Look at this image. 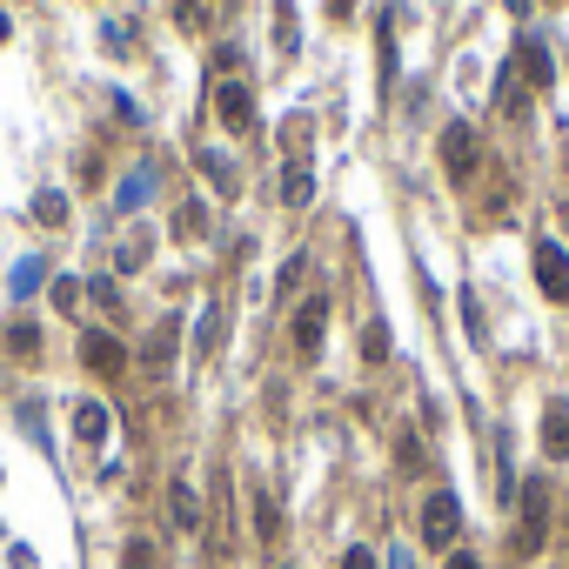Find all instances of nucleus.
I'll return each instance as SVG.
<instances>
[{"label": "nucleus", "instance_id": "nucleus-1", "mask_svg": "<svg viewBox=\"0 0 569 569\" xmlns=\"http://www.w3.org/2000/svg\"><path fill=\"white\" fill-rule=\"evenodd\" d=\"M456 536H462V503L449 496V489H436V496L422 503V543L429 549H456Z\"/></svg>", "mask_w": 569, "mask_h": 569}, {"label": "nucleus", "instance_id": "nucleus-2", "mask_svg": "<svg viewBox=\"0 0 569 569\" xmlns=\"http://www.w3.org/2000/svg\"><path fill=\"white\" fill-rule=\"evenodd\" d=\"M536 288L549 302H569V248L563 241H536Z\"/></svg>", "mask_w": 569, "mask_h": 569}, {"label": "nucleus", "instance_id": "nucleus-3", "mask_svg": "<svg viewBox=\"0 0 569 569\" xmlns=\"http://www.w3.org/2000/svg\"><path fill=\"white\" fill-rule=\"evenodd\" d=\"M442 168H449V181L476 175V128H469V121H449V128H442Z\"/></svg>", "mask_w": 569, "mask_h": 569}, {"label": "nucleus", "instance_id": "nucleus-4", "mask_svg": "<svg viewBox=\"0 0 569 569\" xmlns=\"http://www.w3.org/2000/svg\"><path fill=\"white\" fill-rule=\"evenodd\" d=\"M543 543H549V489H543V482H529V489H523V536H516V549L536 556Z\"/></svg>", "mask_w": 569, "mask_h": 569}, {"label": "nucleus", "instance_id": "nucleus-5", "mask_svg": "<svg viewBox=\"0 0 569 569\" xmlns=\"http://www.w3.org/2000/svg\"><path fill=\"white\" fill-rule=\"evenodd\" d=\"M175 355H181V315H161V329H154L148 349H141V369L148 375H175Z\"/></svg>", "mask_w": 569, "mask_h": 569}, {"label": "nucleus", "instance_id": "nucleus-6", "mask_svg": "<svg viewBox=\"0 0 569 569\" xmlns=\"http://www.w3.org/2000/svg\"><path fill=\"white\" fill-rule=\"evenodd\" d=\"M81 362H88L94 375H121V369H128V342L108 335V329H88V335H81Z\"/></svg>", "mask_w": 569, "mask_h": 569}, {"label": "nucleus", "instance_id": "nucleus-7", "mask_svg": "<svg viewBox=\"0 0 569 569\" xmlns=\"http://www.w3.org/2000/svg\"><path fill=\"white\" fill-rule=\"evenodd\" d=\"M215 114L228 134H248L255 128V94L241 88V81H215Z\"/></svg>", "mask_w": 569, "mask_h": 569}, {"label": "nucleus", "instance_id": "nucleus-8", "mask_svg": "<svg viewBox=\"0 0 569 569\" xmlns=\"http://www.w3.org/2000/svg\"><path fill=\"white\" fill-rule=\"evenodd\" d=\"M322 342H329V295H308V302L295 308V349L322 355Z\"/></svg>", "mask_w": 569, "mask_h": 569}, {"label": "nucleus", "instance_id": "nucleus-9", "mask_svg": "<svg viewBox=\"0 0 569 569\" xmlns=\"http://www.w3.org/2000/svg\"><path fill=\"white\" fill-rule=\"evenodd\" d=\"M168 516H175L181 536H195V529H201V496H195V482H168Z\"/></svg>", "mask_w": 569, "mask_h": 569}, {"label": "nucleus", "instance_id": "nucleus-10", "mask_svg": "<svg viewBox=\"0 0 569 569\" xmlns=\"http://www.w3.org/2000/svg\"><path fill=\"white\" fill-rule=\"evenodd\" d=\"M516 67H523L529 88H549V81H556V61H549L543 41H523V47H516Z\"/></svg>", "mask_w": 569, "mask_h": 569}, {"label": "nucleus", "instance_id": "nucleus-11", "mask_svg": "<svg viewBox=\"0 0 569 569\" xmlns=\"http://www.w3.org/2000/svg\"><path fill=\"white\" fill-rule=\"evenodd\" d=\"M543 449L556 462L569 456V402H549V409H543Z\"/></svg>", "mask_w": 569, "mask_h": 569}, {"label": "nucleus", "instance_id": "nucleus-12", "mask_svg": "<svg viewBox=\"0 0 569 569\" xmlns=\"http://www.w3.org/2000/svg\"><path fill=\"white\" fill-rule=\"evenodd\" d=\"M268 14H275V54H295V47H302V21H295V0H268Z\"/></svg>", "mask_w": 569, "mask_h": 569}, {"label": "nucleus", "instance_id": "nucleus-13", "mask_svg": "<svg viewBox=\"0 0 569 569\" xmlns=\"http://www.w3.org/2000/svg\"><path fill=\"white\" fill-rule=\"evenodd\" d=\"M108 429H114V416L101 402H81V409H74V436L81 442H108Z\"/></svg>", "mask_w": 569, "mask_h": 569}, {"label": "nucleus", "instance_id": "nucleus-14", "mask_svg": "<svg viewBox=\"0 0 569 569\" xmlns=\"http://www.w3.org/2000/svg\"><path fill=\"white\" fill-rule=\"evenodd\" d=\"M201 175L215 181V195H221V201H235V188H241V181H235V168H228V154L201 148Z\"/></svg>", "mask_w": 569, "mask_h": 569}, {"label": "nucleus", "instance_id": "nucleus-15", "mask_svg": "<svg viewBox=\"0 0 569 569\" xmlns=\"http://www.w3.org/2000/svg\"><path fill=\"white\" fill-rule=\"evenodd\" d=\"M101 47H108L114 61H134V21H108L101 27Z\"/></svg>", "mask_w": 569, "mask_h": 569}, {"label": "nucleus", "instance_id": "nucleus-16", "mask_svg": "<svg viewBox=\"0 0 569 569\" xmlns=\"http://www.w3.org/2000/svg\"><path fill=\"white\" fill-rule=\"evenodd\" d=\"M34 221H41V228H61V221H67V195L41 188V195H34Z\"/></svg>", "mask_w": 569, "mask_h": 569}, {"label": "nucleus", "instance_id": "nucleus-17", "mask_svg": "<svg viewBox=\"0 0 569 569\" xmlns=\"http://www.w3.org/2000/svg\"><path fill=\"white\" fill-rule=\"evenodd\" d=\"M255 536H262V543L282 536V509H275V496H255Z\"/></svg>", "mask_w": 569, "mask_h": 569}, {"label": "nucleus", "instance_id": "nucleus-18", "mask_svg": "<svg viewBox=\"0 0 569 569\" xmlns=\"http://www.w3.org/2000/svg\"><path fill=\"white\" fill-rule=\"evenodd\" d=\"M282 201H288V208H308V201H315V175H308V168H295V175L282 181Z\"/></svg>", "mask_w": 569, "mask_h": 569}, {"label": "nucleus", "instance_id": "nucleus-19", "mask_svg": "<svg viewBox=\"0 0 569 569\" xmlns=\"http://www.w3.org/2000/svg\"><path fill=\"white\" fill-rule=\"evenodd\" d=\"M362 355H369V362H389V322H382V315L362 329Z\"/></svg>", "mask_w": 569, "mask_h": 569}, {"label": "nucleus", "instance_id": "nucleus-20", "mask_svg": "<svg viewBox=\"0 0 569 569\" xmlns=\"http://www.w3.org/2000/svg\"><path fill=\"white\" fill-rule=\"evenodd\" d=\"M41 282H47V275H41V262L27 255V262H14V282H7V288H14V295H21V302H27V295H34V288H41Z\"/></svg>", "mask_w": 569, "mask_h": 569}, {"label": "nucleus", "instance_id": "nucleus-21", "mask_svg": "<svg viewBox=\"0 0 569 569\" xmlns=\"http://www.w3.org/2000/svg\"><path fill=\"white\" fill-rule=\"evenodd\" d=\"M7 349L14 355H41V329H34V322H14V329H7Z\"/></svg>", "mask_w": 569, "mask_h": 569}, {"label": "nucleus", "instance_id": "nucleus-22", "mask_svg": "<svg viewBox=\"0 0 569 569\" xmlns=\"http://www.w3.org/2000/svg\"><path fill=\"white\" fill-rule=\"evenodd\" d=\"M375 54H382V88H395V27L382 21V41H375Z\"/></svg>", "mask_w": 569, "mask_h": 569}, {"label": "nucleus", "instance_id": "nucleus-23", "mask_svg": "<svg viewBox=\"0 0 569 569\" xmlns=\"http://www.w3.org/2000/svg\"><path fill=\"white\" fill-rule=\"evenodd\" d=\"M462 322H469V342H482V302H476V288H462Z\"/></svg>", "mask_w": 569, "mask_h": 569}, {"label": "nucleus", "instance_id": "nucleus-24", "mask_svg": "<svg viewBox=\"0 0 569 569\" xmlns=\"http://www.w3.org/2000/svg\"><path fill=\"white\" fill-rule=\"evenodd\" d=\"M215 342H221V308H208L201 315V355H215Z\"/></svg>", "mask_w": 569, "mask_h": 569}, {"label": "nucleus", "instance_id": "nucleus-25", "mask_svg": "<svg viewBox=\"0 0 569 569\" xmlns=\"http://www.w3.org/2000/svg\"><path fill=\"white\" fill-rule=\"evenodd\" d=\"M148 262V235H128L121 241V268H141Z\"/></svg>", "mask_w": 569, "mask_h": 569}, {"label": "nucleus", "instance_id": "nucleus-26", "mask_svg": "<svg viewBox=\"0 0 569 569\" xmlns=\"http://www.w3.org/2000/svg\"><path fill=\"white\" fill-rule=\"evenodd\" d=\"M88 295H94V302H101V308H121V288H114L108 275H94V282H88Z\"/></svg>", "mask_w": 569, "mask_h": 569}, {"label": "nucleus", "instance_id": "nucleus-27", "mask_svg": "<svg viewBox=\"0 0 569 569\" xmlns=\"http://www.w3.org/2000/svg\"><path fill=\"white\" fill-rule=\"evenodd\" d=\"M302 268H308V255H295V262L282 268V282H275V295H295V288H302Z\"/></svg>", "mask_w": 569, "mask_h": 569}, {"label": "nucleus", "instance_id": "nucleus-28", "mask_svg": "<svg viewBox=\"0 0 569 569\" xmlns=\"http://www.w3.org/2000/svg\"><path fill=\"white\" fill-rule=\"evenodd\" d=\"M128 569H154V543H148V536H134V543H128Z\"/></svg>", "mask_w": 569, "mask_h": 569}, {"label": "nucleus", "instance_id": "nucleus-29", "mask_svg": "<svg viewBox=\"0 0 569 569\" xmlns=\"http://www.w3.org/2000/svg\"><path fill=\"white\" fill-rule=\"evenodd\" d=\"M395 456H402V469H422V442L402 436V442H395Z\"/></svg>", "mask_w": 569, "mask_h": 569}, {"label": "nucleus", "instance_id": "nucleus-30", "mask_svg": "<svg viewBox=\"0 0 569 569\" xmlns=\"http://www.w3.org/2000/svg\"><path fill=\"white\" fill-rule=\"evenodd\" d=\"M54 308H81V282H54Z\"/></svg>", "mask_w": 569, "mask_h": 569}, {"label": "nucleus", "instance_id": "nucleus-31", "mask_svg": "<svg viewBox=\"0 0 569 569\" xmlns=\"http://www.w3.org/2000/svg\"><path fill=\"white\" fill-rule=\"evenodd\" d=\"M141 195H148V175H134L128 188H121V208H141Z\"/></svg>", "mask_w": 569, "mask_h": 569}, {"label": "nucleus", "instance_id": "nucleus-32", "mask_svg": "<svg viewBox=\"0 0 569 569\" xmlns=\"http://www.w3.org/2000/svg\"><path fill=\"white\" fill-rule=\"evenodd\" d=\"M175 14H181V27H201V0H175Z\"/></svg>", "mask_w": 569, "mask_h": 569}, {"label": "nucleus", "instance_id": "nucleus-33", "mask_svg": "<svg viewBox=\"0 0 569 569\" xmlns=\"http://www.w3.org/2000/svg\"><path fill=\"white\" fill-rule=\"evenodd\" d=\"M342 569H375V549H349V556H342Z\"/></svg>", "mask_w": 569, "mask_h": 569}, {"label": "nucleus", "instance_id": "nucleus-34", "mask_svg": "<svg viewBox=\"0 0 569 569\" xmlns=\"http://www.w3.org/2000/svg\"><path fill=\"white\" fill-rule=\"evenodd\" d=\"M449 569H482V556H469V549H449Z\"/></svg>", "mask_w": 569, "mask_h": 569}, {"label": "nucleus", "instance_id": "nucleus-35", "mask_svg": "<svg viewBox=\"0 0 569 569\" xmlns=\"http://www.w3.org/2000/svg\"><path fill=\"white\" fill-rule=\"evenodd\" d=\"M329 14H335V21H349V14H355V0H329Z\"/></svg>", "mask_w": 569, "mask_h": 569}, {"label": "nucleus", "instance_id": "nucleus-36", "mask_svg": "<svg viewBox=\"0 0 569 569\" xmlns=\"http://www.w3.org/2000/svg\"><path fill=\"white\" fill-rule=\"evenodd\" d=\"M389 569H416L409 563V549H389Z\"/></svg>", "mask_w": 569, "mask_h": 569}, {"label": "nucleus", "instance_id": "nucleus-37", "mask_svg": "<svg viewBox=\"0 0 569 569\" xmlns=\"http://www.w3.org/2000/svg\"><path fill=\"white\" fill-rule=\"evenodd\" d=\"M563 221H569V208H563Z\"/></svg>", "mask_w": 569, "mask_h": 569}]
</instances>
